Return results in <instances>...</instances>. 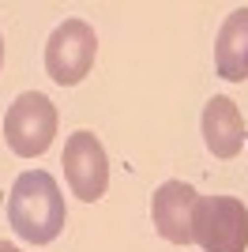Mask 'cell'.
I'll list each match as a JSON object with an SVG mask.
<instances>
[{"instance_id": "obj_1", "label": "cell", "mask_w": 248, "mask_h": 252, "mask_svg": "<svg viewBox=\"0 0 248 252\" xmlns=\"http://www.w3.org/2000/svg\"><path fill=\"white\" fill-rule=\"evenodd\" d=\"M64 219H68L64 196L45 169H27L15 177L8 196V222L23 241L31 245L57 241V233L64 230Z\"/></svg>"}, {"instance_id": "obj_2", "label": "cell", "mask_w": 248, "mask_h": 252, "mask_svg": "<svg viewBox=\"0 0 248 252\" xmlns=\"http://www.w3.org/2000/svg\"><path fill=\"white\" fill-rule=\"evenodd\" d=\"M192 241L203 252H245L248 207L233 196H199L192 211Z\"/></svg>"}, {"instance_id": "obj_3", "label": "cell", "mask_w": 248, "mask_h": 252, "mask_svg": "<svg viewBox=\"0 0 248 252\" xmlns=\"http://www.w3.org/2000/svg\"><path fill=\"white\" fill-rule=\"evenodd\" d=\"M98 57V34L87 19H64L45 42V72L53 83L75 87L87 79Z\"/></svg>"}, {"instance_id": "obj_4", "label": "cell", "mask_w": 248, "mask_h": 252, "mask_svg": "<svg viewBox=\"0 0 248 252\" xmlns=\"http://www.w3.org/2000/svg\"><path fill=\"white\" fill-rule=\"evenodd\" d=\"M57 136V105L38 91H27L4 113V139L19 158H38Z\"/></svg>"}, {"instance_id": "obj_5", "label": "cell", "mask_w": 248, "mask_h": 252, "mask_svg": "<svg viewBox=\"0 0 248 252\" xmlns=\"http://www.w3.org/2000/svg\"><path fill=\"white\" fill-rule=\"evenodd\" d=\"M61 166H64V177H68V185H72V192L79 200L94 203L105 196V189H109V158H105V147L94 132L79 128V132L68 136Z\"/></svg>"}, {"instance_id": "obj_6", "label": "cell", "mask_w": 248, "mask_h": 252, "mask_svg": "<svg viewBox=\"0 0 248 252\" xmlns=\"http://www.w3.org/2000/svg\"><path fill=\"white\" fill-rule=\"evenodd\" d=\"M196 189L185 181H165L151 196V219L155 230L169 245H192V211H196Z\"/></svg>"}, {"instance_id": "obj_7", "label": "cell", "mask_w": 248, "mask_h": 252, "mask_svg": "<svg viewBox=\"0 0 248 252\" xmlns=\"http://www.w3.org/2000/svg\"><path fill=\"white\" fill-rule=\"evenodd\" d=\"M203 143L215 158H233L245 147V117L233 98L215 94L203 105Z\"/></svg>"}, {"instance_id": "obj_8", "label": "cell", "mask_w": 248, "mask_h": 252, "mask_svg": "<svg viewBox=\"0 0 248 252\" xmlns=\"http://www.w3.org/2000/svg\"><path fill=\"white\" fill-rule=\"evenodd\" d=\"M215 68L229 83L248 79V8L229 11L215 38Z\"/></svg>"}, {"instance_id": "obj_9", "label": "cell", "mask_w": 248, "mask_h": 252, "mask_svg": "<svg viewBox=\"0 0 248 252\" xmlns=\"http://www.w3.org/2000/svg\"><path fill=\"white\" fill-rule=\"evenodd\" d=\"M0 252H23V249H15V245H8V241H0Z\"/></svg>"}, {"instance_id": "obj_10", "label": "cell", "mask_w": 248, "mask_h": 252, "mask_svg": "<svg viewBox=\"0 0 248 252\" xmlns=\"http://www.w3.org/2000/svg\"><path fill=\"white\" fill-rule=\"evenodd\" d=\"M0 64H4V34H0Z\"/></svg>"}]
</instances>
